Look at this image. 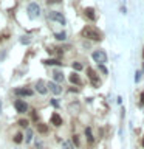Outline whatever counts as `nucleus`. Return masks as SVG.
Masks as SVG:
<instances>
[{
  "instance_id": "bb28decb",
  "label": "nucleus",
  "mask_w": 144,
  "mask_h": 149,
  "mask_svg": "<svg viewBox=\"0 0 144 149\" xmlns=\"http://www.w3.org/2000/svg\"><path fill=\"white\" fill-rule=\"evenodd\" d=\"M139 104H141V106L144 104V92L141 93V101H139Z\"/></svg>"
},
{
  "instance_id": "4468645a",
  "label": "nucleus",
  "mask_w": 144,
  "mask_h": 149,
  "mask_svg": "<svg viewBox=\"0 0 144 149\" xmlns=\"http://www.w3.org/2000/svg\"><path fill=\"white\" fill-rule=\"evenodd\" d=\"M37 132H40V134H46V132H48V126L44 124V123H39V124H37Z\"/></svg>"
},
{
  "instance_id": "39448f33",
  "label": "nucleus",
  "mask_w": 144,
  "mask_h": 149,
  "mask_svg": "<svg viewBox=\"0 0 144 149\" xmlns=\"http://www.w3.org/2000/svg\"><path fill=\"white\" fill-rule=\"evenodd\" d=\"M28 14H30V17H31V19L37 17V16L40 14V6H39V5H37L36 2L30 3V5H28Z\"/></svg>"
},
{
  "instance_id": "0eeeda50",
  "label": "nucleus",
  "mask_w": 144,
  "mask_h": 149,
  "mask_svg": "<svg viewBox=\"0 0 144 149\" xmlns=\"http://www.w3.org/2000/svg\"><path fill=\"white\" fill-rule=\"evenodd\" d=\"M46 88H48L50 92H53L54 95H60V93H62V87L56 82H48L46 84Z\"/></svg>"
},
{
  "instance_id": "aec40b11",
  "label": "nucleus",
  "mask_w": 144,
  "mask_h": 149,
  "mask_svg": "<svg viewBox=\"0 0 144 149\" xmlns=\"http://www.w3.org/2000/svg\"><path fill=\"white\" fill-rule=\"evenodd\" d=\"M62 149H74V146L70 141H62Z\"/></svg>"
},
{
  "instance_id": "a878e982",
  "label": "nucleus",
  "mask_w": 144,
  "mask_h": 149,
  "mask_svg": "<svg viewBox=\"0 0 144 149\" xmlns=\"http://www.w3.org/2000/svg\"><path fill=\"white\" fill-rule=\"evenodd\" d=\"M99 70H101V72L104 73V74H107V73H109V72H107V68L104 67V65H99Z\"/></svg>"
},
{
  "instance_id": "7c9ffc66",
  "label": "nucleus",
  "mask_w": 144,
  "mask_h": 149,
  "mask_svg": "<svg viewBox=\"0 0 144 149\" xmlns=\"http://www.w3.org/2000/svg\"><path fill=\"white\" fill-rule=\"evenodd\" d=\"M143 58H144V51H143Z\"/></svg>"
},
{
  "instance_id": "ddd939ff",
  "label": "nucleus",
  "mask_w": 144,
  "mask_h": 149,
  "mask_svg": "<svg viewBox=\"0 0 144 149\" xmlns=\"http://www.w3.org/2000/svg\"><path fill=\"white\" fill-rule=\"evenodd\" d=\"M85 138H87L88 143L95 141V137H93V134H91V127H85Z\"/></svg>"
},
{
  "instance_id": "9b49d317",
  "label": "nucleus",
  "mask_w": 144,
  "mask_h": 149,
  "mask_svg": "<svg viewBox=\"0 0 144 149\" xmlns=\"http://www.w3.org/2000/svg\"><path fill=\"white\" fill-rule=\"evenodd\" d=\"M53 78H54L56 84H60V82L64 81V73L59 72V70H54V72H53Z\"/></svg>"
},
{
  "instance_id": "5701e85b",
  "label": "nucleus",
  "mask_w": 144,
  "mask_h": 149,
  "mask_svg": "<svg viewBox=\"0 0 144 149\" xmlns=\"http://www.w3.org/2000/svg\"><path fill=\"white\" fill-rule=\"evenodd\" d=\"M19 126H22V127H28V121L26 120H20V121H19Z\"/></svg>"
},
{
  "instance_id": "f3484780",
  "label": "nucleus",
  "mask_w": 144,
  "mask_h": 149,
  "mask_svg": "<svg viewBox=\"0 0 144 149\" xmlns=\"http://www.w3.org/2000/svg\"><path fill=\"white\" fill-rule=\"evenodd\" d=\"M33 140V130L31 129H26V134H25V141L26 143H30Z\"/></svg>"
},
{
  "instance_id": "20e7f679",
  "label": "nucleus",
  "mask_w": 144,
  "mask_h": 149,
  "mask_svg": "<svg viewBox=\"0 0 144 149\" xmlns=\"http://www.w3.org/2000/svg\"><path fill=\"white\" fill-rule=\"evenodd\" d=\"M87 74H88V79H90L91 84H93V87H99V86H101V81L98 79V74H96V72H95L93 68L88 67V68H87Z\"/></svg>"
},
{
  "instance_id": "f8f14e48",
  "label": "nucleus",
  "mask_w": 144,
  "mask_h": 149,
  "mask_svg": "<svg viewBox=\"0 0 144 149\" xmlns=\"http://www.w3.org/2000/svg\"><path fill=\"white\" fill-rule=\"evenodd\" d=\"M84 13H85V16L90 19V20H96V14H95V9L93 8H85Z\"/></svg>"
},
{
  "instance_id": "f257e3e1",
  "label": "nucleus",
  "mask_w": 144,
  "mask_h": 149,
  "mask_svg": "<svg viewBox=\"0 0 144 149\" xmlns=\"http://www.w3.org/2000/svg\"><path fill=\"white\" fill-rule=\"evenodd\" d=\"M82 36L87 37V39H90V40H101L102 39V33L98 30V28L90 26V25L82 30Z\"/></svg>"
},
{
  "instance_id": "2eb2a0df",
  "label": "nucleus",
  "mask_w": 144,
  "mask_h": 149,
  "mask_svg": "<svg viewBox=\"0 0 144 149\" xmlns=\"http://www.w3.org/2000/svg\"><path fill=\"white\" fill-rule=\"evenodd\" d=\"M70 81L73 84H76V86H79V84H81V78H79V74L73 73V74H70Z\"/></svg>"
},
{
  "instance_id": "c756f323",
  "label": "nucleus",
  "mask_w": 144,
  "mask_h": 149,
  "mask_svg": "<svg viewBox=\"0 0 144 149\" xmlns=\"http://www.w3.org/2000/svg\"><path fill=\"white\" fill-rule=\"evenodd\" d=\"M143 146H144V138H143Z\"/></svg>"
},
{
  "instance_id": "6e6552de",
  "label": "nucleus",
  "mask_w": 144,
  "mask_h": 149,
  "mask_svg": "<svg viewBox=\"0 0 144 149\" xmlns=\"http://www.w3.org/2000/svg\"><path fill=\"white\" fill-rule=\"evenodd\" d=\"M36 90L42 93V95H45L46 92H48V88H46V82L44 81V79H39V81L36 82Z\"/></svg>"
},
{
  "instance_id": "dca6fc26",
  "label": "nucleus",
  "mask_w": 144,
  "mask_h": 149,
  "mask_svg": "<svg viewBox=\"0 0 144 149\" xmlns=\"http://www.w3.org/2000/svg\"><path fill=\"white\" fill-rule=\"evenodd\" d=\"M44 64H45V65H62V62H60V61H57V59H45Z\"/></svg>"
},
{
  "instance_id": "6ab92c4d",
  "label": "nucleus",
  "mask_w": 144,
  "mask_h": 149,
  "mask_svg": "<svg viewBox=\"0 0 144 149\" xmlns=\"http://www.w3.org/2000/svg\"><path fill=\"white\" fill-rule=\"evenodd\" d=\"M71 67H73V70H76V72H81V70L84 68L81 62H73V64H71Z\"/></svg>"
},
{
  "instance_id": "4be33fe9",
  "label": "nucleus",
  "mask_w": 144,
  "mask_h": 149,
  "mask_svg": "<svg viewBox=\"0 0 144 149\" xmlns=\"http://www.w3.org/2000/svg\"><path fill=\"white\" fill-rule=\"evenodd\" d=\"M73 144H74V146H79V144H81V143H79V137H78V135H73Z\"/></svg>"
},
{
  "instance_id": "423d86ee",
  "label": "nucleus",
  "mask_w": 144,
  "mask_h": 149,
  "mask_svg": "<svg viewBox=\"0 0 144 149\" xmlns=\"http://www.w3.org/2000/svg\"><path fill=\"white\" fill-rule=\"evenodd\" d=\"M14 107H16V110L19 112V113H25V112L28 110V104L23 100H16L14 101Z\"/></svg>"
},
{
  "instance_id": "c85d7f7f",
  "label": "nucleus",
  "mask_w": 144,
  "mask_h": 149,
  "mask_svg": "<svg viewBox=\"0 0 144 149\" xmlns=\"http://www.w3.org/2000/svg\"><path fill=\"white\" fill-rule=\"evenodd\" d=\"M0 112H2V101H0Z\"/></svg>"
},
{
  "instance_id": "cd10ccee",
  "label": "nucleus",
  "mask_w": 144,
  "mask_h": 149,
  "mask_svg": "<svg viewBox=\"0 0 144 149\" xmlns=\"http://www.w3.org/2000/svg\"><path fill=\"white\" fill-rule=\"evenodd\" d=\"M51 104H53V106H56V107H57V106H59V102H57V101H56V100H51Z\"/></svg>"
},
{
  "instance_id": "9d476101",
  "label": "nucleus",
  "mask_w": 144,
  "mask_h": 149,
  "mask_svg": "<svg viewBox=\"0 0 144 149\" xmlns=\"http://www.w3.org/2000/svg\"><path fill=\"white\" fill-rule=\"evenodd\" d=\"M51 124L54 126V127H59V126H62V118H60V115L59 113H54L51 115Z\"/></svg>"
},
{
  "instance_id": "b1692460",
  "label": "nucleus",
  "mask_w": 144,
  "mask_h": 149,
  "mask_svg": "<svg viewBox=\"0 0 144 149\" xmlns=\"http://www.w3.org/2000/svg\"><path fill=\"white\" fill-rule=\"evenodd\" d=\"M20 42H22V44H30V42H31V40H30V39H28V37H26V36H23V37H22V39H20Z\"/></svg>"
},
{
  "instance_id": "f03ea898",
  "label": "nucleus",
  "mask_w": 144,
  "mask_h": 149,
  "mask_svg": "<svg viewBox=\"0 0 144 149\" xmlns=\"http://www.w3.org/2000/svg\"><path fill=\"white\" fill-rule=\"evenodd\" d=\"M91 56L95 59V62H98V65H104L107 62V54L104 50H95Z\"/></svg>"
},
{
  "instance_id": "a211bd4d",
  "label": "nucleus",
  "mask_w": 144,
  "mask_h": 149,
  "mask_svg": "<svg viewBox=\"0 0 144 149\" xmlns=\"http://www.w3.org/2000/svg\"><path fill=\"white\" fill-rule=\"evenodd\" d=\"M54 37H56L57 40H65V39H67V34H65L64 31H62V33H56Z\"/></svg>"
},
{
  "instance_id": "1a4fd4ad",
  "label": "nucleus",
  "mask_w": 144,
  "mask_h": 149,
  "mask_svg": "<svg viewBox=\"0 0 144 149\" xmlns=\"http://www.w3.org/2000/svg\"><path fill=\"white\" fill-rule=\"evenodd\" d=\"M14 93H16L17 96H31L33 95V90L31 88H16V90H14Z\"/></svg>"
},
{
  "instance_id": "7ed1b4c3",
  "label": "nucleus",
  "mask_w": 144,
  "mask_h": 149,
  "mask_svg": "<svg viewBox=\"0 0 144 149\" xmlns=\"http://www.w3.org/2000/svg\"><path fill=\"white\" fill-rule=\"evenodd\" d=\"M48 19L50 20H54V22H57L60 23V25H65V17L62 16V13H59V11H50L48 13Z\"/></svg>"
},
{
  "instance_id": "393cba45",
  "label": "nucleus",
  "mask_w": 144,
  "mask_h": 149,
  "mask_svg": "<svg viewBox=\"0 0 144 149\" xmlns=\"http://www.w3.org/2000/svg\"><path fill=\"white\" fill-rule=\"evenodd\" d=\"M139 79H141V72H136V73H135V81H139Z\"/></svg>"
},
{
  "instance_id": "412c9836",
  "label": "nucleus",
  "mask_w": 144,
  "mask_h": 149,
  "mask_svg": "<svg viewBox=\"0 0 144 149\" xmlns=\"http://www.w3.org/2000/svg\"><path fill=\"white\" fill-rule=\"evenodd\" d=\"M14 141H16V143H22V141H23V135H22L20 132L16 134V135H14Z\"/></svg>"
}]
</instances>
